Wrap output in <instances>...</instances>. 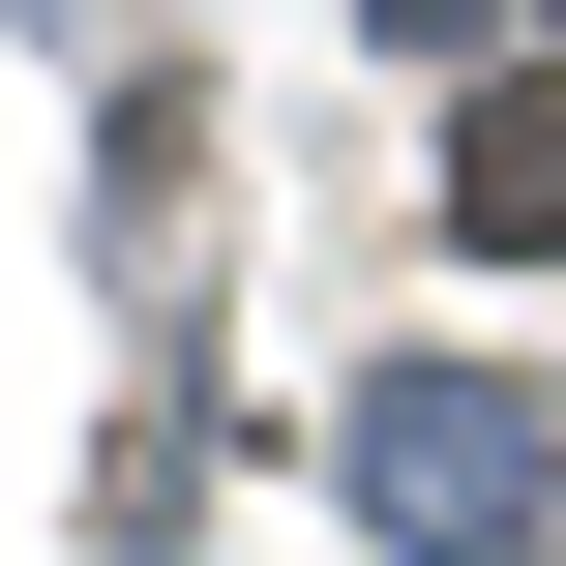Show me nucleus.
<instances>
[{
  "mask_svg": "<svg viewBox=\"0 0 566 566\" xmlns=\"http://www.w3.org/2000/svg\"><path fill=\"white\" fill-rule=\"evenodd\" d=\"M358 507H388L418 566H478V537H537V418L418 358V388H358Z\"/></svg>",
  "mask_w": 566,
  "mask_h": 566,
  "instance_id": "obj_1",
  "label": "nucleus"
},
{
  "mask_svg": "<svg viewBox=\"0 0 566 566\" xmlns=\"http://www.w3.org/2000/svg\"><path fill=\"white\" fill-rule=\"evenodd\" d=\"M448 239H478V269H566V60H507V90L448 119Z\"/></svg>",
  "mask_w": 566,
  "mask_h": 566,
  "instance_id": "obj_2",
  "label": "nucleus"
}]
</instances>
